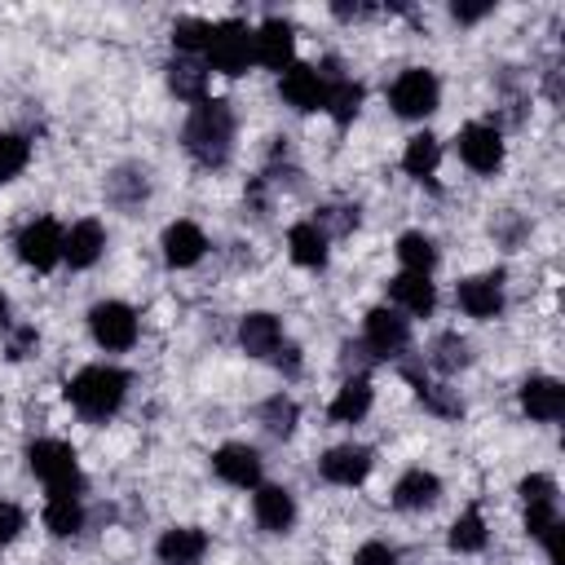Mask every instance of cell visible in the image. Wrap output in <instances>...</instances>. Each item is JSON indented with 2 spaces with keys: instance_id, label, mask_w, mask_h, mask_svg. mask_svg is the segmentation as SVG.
Instances as JSON below:
<instances>
[{
  "instance_id": "obj_1",
  "label": "cell",
  "mask_w": 565,
  "mask_h": 565,
  "mask_svg": "<svg viewBox=\"0 0 565 565\" xmlns=\"http://www.w3.org/2000/svg\"><path fill=\"white\" fill-rule=\"evenodd\" d=\"M234 110L225 97H203L194 102V110L185 115V128H181V146L190 150L194 163L203 168H225L230 154H234Z\"/></svg>"
},
{
  "instance_id": "obj_2",
  "label": "cell",
  "mask_w": 565,
  "mask_h": 565,
  "mask_svg": "<svg viewBox=\"0 0 565 565\" xmlns=\"http://www.w3.org/2000/svg\"><path fill=\"white\" fill-rule=\"evenodd\" d=\"M128 384H132V375H128L124 366L93 362V366H79V371L66 380V402H71L88 424H106V419L124 406Z\"/></svg>"
},
{
  "instance_id": "obj_3",
  "label": "cell",
  "mask_w": 565,
  "mask_h": 565,
  "mask_svg": "<svg viewBox=\"0 0 565 565\" xmlns=\"http://www.w3.org/2000/svg\"><path fill=\"white\" fill-rule=\"evenodd\" d=\"M26 468L49 486V494H71V499H79V490H84V472H79V459H75V446H71V441L35 437V441L26 446Z\"/></svg>"
},
{
  "instance_id": "obj_4",
  "label": "cell",
  "mask_w": 565,
  "mask_h": 565,
  "mask_svg": "<svg viewBox=\"0 0 565 565\" xmlns=\"http://www.w3.org/2000/svg\"><path fill=\"white\" fill-rule=\"evenodd\" d=\"M256 62V49H252V26L243 18H225V22H212V40L203 49V66L216 71V75H243L247 66Z\"/></svg>"
},
{
  "instance_id": "obj_5",
  "label": "cell",
  "mask_w": 565,
  "mask_h": 565,
  "mask_svg": "<svg viewBox=\"0 0 565 565\" xmlns=\"http://www.w3.org/2000/svg\"><path fill=\"white\" fill-rule=\"evenodd\" d=\"M388 106L402 119H428L441 106V84L428 66H406L393 84H388Z\"/></svg>"
},
{
  "instance_id": "obj_6",
  "label": "cell",
  "mask_w": 565,
  "mask_h": 565,
  "mask_svg": "<svg viewBox=\"0 0 565 565\" xmlns=\"http://www.w3.org/2000/svg\"><path fill=\"white\" fill-rule=\"evenodd\" d=\"M137 331H141L137 309L124 305V300H97V305L88 309V335H93V344L106 349V353H128V349L137 344Z\"/></svg>"
},
{
  "instance_id": "obj_7",
  "label": "cell",
  "mask_w": 565,
  "mask_h": 565,
  "mask_svg": "<svg viewBox=\"0 0 565 565\" xmlns=\"http://www.w3.org/2000/svg\"><path fill=\"white\" fill-rule=\"evenodd\" d=\"M62 243H66V230L53 221V216H35V221H26L22 230H18V260L26 265V269H35V274H49V269H57L62 265Z\"/></svg>"
},
{
  "instance_id": "obj_8",
  "label": "cell",
  "mask_w": 565,
  "mask_h": 565,
  "mask_svg": "<svg viewBox=\"0 0 565 565\" xmlns=\"http://www.w3.org/2000/svg\"><path fill=\"white\" fill-rule=\"evenodd\" d=\"M362 344L371 358H402L411 344V318L393 305H375L362 318Z\"/></svg>"
},
{
  "instance_id": "obj_9",
  "label": "cell",
  "mask_w": 565,
  "mask_h": 565,
  "mask_svg": "<svg viewBox=\"0 0 565 565\" xmlns=\"http://www.w3.org/2000/svg\"><path fill=\"white\" fill-rule=\"evenodd\" d=\"M455 150H459V159H463L472 172H481V177H494V172L503 168V132H499L494 124H481V119L463 124L459 137H455Z\"/></svg>"
},
{
  "instance_id": "obj_10",
  "label": "cell",
  "mask_w": 565,
  "mask_h": 565,
  "mask_svg": "<svg viewBox=\"0 0 565 565\" xmlns=\"http://www.w3.org/2000/svg\"><path fill=\"white\" fill-rule=\"evenodd\" d=\"M212 472H216L225 486H234V490H256L260 477H265V459H260V450L247 446V441H225V446L212 450Z\"/></svg>"
},
{
  "instance_id": "obj_11",
  "label": "cell",
  "mask_w": 565,
  "mask_h": 565,
  "mask_svg": "<svg viewBox=\"0 0 565 565\" xmlns=\"http://www.w3.org/2000/svg\"><path fill=\"white\" fill-rule=\"evenodd\" d=\"M371 468H375V455H371V446H358V441L331 446L318 459V477L331 486H362L371 477Z\"/></svg>"
},
{
  "instance_id": "obj_12",
  "label": "cell",
  "mask_w": 565,
  "mask_h": 565,
  "mask_svg": "<svg viewBox=\"0 0 565 565\" xmlns=\"http://www.w3.org/2000/svg\"><path fill=\"white\" fill-rule=\"evenodd\" d=\"M252 49H256V62L269 66V71H287L296 62V26L287 18H265L256 31H252Z\"/></svg>"
},
{
  "instance_id": "obj_13",
  "label": "cell",
  "mask_w": 565,
  "mask_h": 565,
  "mask_svg": "<svg viewBox=\"0 0 565 565\" xmlns=\"http://www.w3.org/2000/svg\"><path fill=\"white\" fill-rule=\"evenodd\" d=\"M278 93H282V102L291 106V110H322L327 106V79L318 75V66H309V62H291L282 75H278Z\"/></svg>"
},
{
  "instance_id": "obj_14",
  "label": "cell",
  "mask_w": 565,
  "mask_h": 565,
  "mask_svg": "<svg viewBox=\"0 0 565 565\" xmlns=\"http://www.w3.org/2000/svg\"><path fill=\"white\" fill-rule=\"evenodd\" d=\"M455 300L468 318L486 322V318H499L503 313V278L499 274H472L455 287Z\"/></svg>"
},
{
  "instance_id": "obj_15",
  "label": "cell",
  "mask_w": 565,
  "mask_h": 565,
  "mask_svg": "<svg viewBox=\"0 0 565 565\" xmlns=\"http://www.w3.org/2000/svg\"><path fill=\"white\" fill-rule=\"evenodd\" d=\"M252 516H256V525L260 530H269V534H287L291 525H296V494L287 490V486H256L252 490Z\"/></svg>"
},
{
  "instance_id": "obj_16",
  "label": "cell",
  "mask_w": 565,
  "mask_h": 565,
  "mask_svg": "<svg viewBox=\"0 0 565 565\" xmlns=\"http://www.w3.org/2000/svg\"><path fill=\"white\" fill-rule=\"evenodd\" d=\"M521 411L539 424H556L565 415V384L556 375H530L521 384Z\"/></svg>"
},
{
  "instance_id": "obj_17",
  "label": "cell",
  "mask_w": 565,
  "mask_h": 565,
  "mask_svg": "<svg viewBox=\"0 0 565 565\" xmlns=\"http://www.w3.org/2000/svg\"><path fill=\"white\" fill-rule=\"evenodd\" d=\"M102 252H106V230H102V221L84 216V221H75V225L66 230L62 265H71V269H93V265L102 260Z\"/></svg>"
},
{
  "instance_id": "obj_18",
  "label": "cell",
  "mask_w": 565,
  "mask_h": 565,
  "mask_svg": "<svg viewBox=\"0 0 565 565\" xmlns=\"http://www.w3.org/2000/svg\"><path fill=\"white\" fill-rule=\"evenodd\" d=\"M388 300H393V309H402L411 318H428L437 309V287H433L428 274H406L402 269V274L388 278Z\"/></svg>"
},
{
  "instance_id": "obj_19",
  "label": "cell",
  "mask_w": 565,
  "mask_h": 565,
  "mask_svg": "<svg viewBox=\"0 0 565 565\" xmlns=\"http://www.w3.org/2000/svg\"><path fill=\"white\" fill-rule=\"evenodd\" d=\"M154 556H159V565H203V556H207V534H203L199 525H172V530L159 534Z\"/></svg>"
},
{
  "instance_id": "obj_20",
  "label": "cell",
  "mask_w": 565,
  "mask_h": 565,
  "mask_svg": "<svg viewBox=\"0 0 565 565\" xmlns=\"http://www.w3.org/2000/svg\"><path fill=\"white\" fill-rule=\"evenodd\" d=\"M159 247H163V260H168L172 269H190V265L203 260V252H207V234H203L194 221H172V225L163 230Z\"/></svg>"
},
{
  "instance_id": "obj_21",
  "label": "cell",
  "mask_w": 565,
  "mask_h": 565,
  "mask_svg": "<svg viewBox=\"0 0 565 565\" xmlns=\"http://www.w3.org/2000/svg\"><path fill=\"white\" fill-rule=\"evenodd\" d=\"M238 344L247 358H274L282 349V322L265 309H252L238 318Z\"/></svg>"
},
{
  "instance_id": "obj_22",
  "label": "cell",
  "mask_w": 565,
  "mask_h": 565,
  "mask_svg": "<svg viewBox=\"0 0 565 565\" xmlns=\"http://www.w3.org/2000/svg\"><path fill=\"white\" fill-rule=\"evenodd\" d=\"M437 499H441V477L428 468H406L393 481V508H402V512H424Z\"/></svg>"
},
{
  "instance_id": "obj_23",
  "label": "cell",
  "mask_w": 565,
  "mask_h": 565,
  "mask_svg": "<svg viewBox=\"0 0 565 565\" xmlns=\"http://www.w3.org/2000/svg\"><path fill=\"white\" fill-rule=\"evenodd\" d=\"M371 402H375L371 380H366V375H344V384L335 388L327 415H331V424H358V419L371 411Z\"/></svg>"
},
{
  "instance_id": "obj_24",
  "label": "cell",
  "mask_w": 565,
  "mask_h": 565,
  "mask_svg": "<svg viewBox=\"0 0 565 565\" xmlns=\"http://www.w3.org/2000/svg\"><path fill=\"white\" fill-rule=\"evenodd\" d=\"M287 252H291L296 265H305V269H322L327 256H331V238L318 230V221H296V225L287 230Z\"/></svg>"
},
{
  "instance_id": "obj_25",
  "label": "cell",
  "mask_w": 565,
  "mask_h": 565,
  "mask_svg": "<svg viewBox=\"0 0 565 565\" xmlns=\"http://www.w3.org/2000/svg\"><path fill=\"white\" fill-rule=\"evenodd\" d=\"M362 84L358 79H349V75H327V115L344 128V124H353L358 119V110H362Z\"/></svg>"
},
{
  "instance_id": "obj_26",
  "label": "cell",
  "mask_w": 565,
  "mask_h": 565,
  "mask_svg": "<svg viewBox=\"0 0 565 565\" xmlns=\"http://www.w3.org/2000/svg\"><path fill=\"white\" fill-rule=\"evenodd\" d=\"M168 88L181 97V102H203L207 97V66L194 62V57H172L168 62Z\"/></svg>"
},
{
  "instance_id": "obj_27",
  "label": "cell",
  "mask_w": 565,
  "mask_h": 565,
  "mask_svg": "<svg viewBox=\"0 0 565 565\" xmlns=\"http://www.w3.org/2000/svg\"><path fill=\"white\" fill-rule=\"evenodd\" d=\"M393 252H397V260H402V269H406V274H428V278H433L437 256H441V252H437V243H433L424 230H406V234L397 238V247H393Z\"/></svg>"
},
{
  "instance_id": "obj_28",
  "label": "cell",
  "mask_w": 565,
  "mask_h": 565,
  "mask_svg": "<svg viewBox=\"0 0 565 565\" xmlns=\"http://www.w3.org/2000/svg\"><path fill=\"white\" fill-rule=\"evenodd\" d=\"M437 163H441V141H437L433 132H415V137L406 141V150H402V168H406V177H415V181H433Z\"/></svg>"
},
{
  "instance_id": "obj_29",
  "label": "cell",
  "mask_w": 565,
  "mask_h": 565,
  "mask_svg": "<svg viewBox=\"0 0 565 565\" xmlns=\"http://www.w3.org/2000/svg\"><path fill=\"white\" fill-rule=\"evenodd\" d=\"M44 530H49L53 539L79 534V530H84V503L71 499V494H49V503H44Z\"/></svg>"
},
{
  "instance_id": "obj_30",
  "label": "cell",
  "mask_w": 565,
  "mask_h": 565,
  "mask_svg": "<svg viewBox=\"0 0 565 565\" xmlns=\"http://www.w3.org/2000/svg\"><path fill=\"white\" fill-rule=\"evenodd\" d=\"M486 539H490V530H486L481 508H463V512L455 516L450 534H446V547H450V552H459V556H468V552H481V547H486Z\"/></svg>"
},
{
  "instance_id": "obj_31",
  "label": "cell",
  "mask_w": 565,
  "mask_h": 565,
  "mask_svg": "<svg viewBox=\"0 0 565 565\" xmlns=\"http://www.w3.org/2000/svg\"><path fill=\"white\" fill-rule=\"evenodd\" d=\"M406 380H411V388H415V397L433 411V415H441V419H455V415H463V402L446 388V384H433L428 375H419L415 366H406Z\"/></svg>"
},
{
  "instance_id": "obj_32",
  "label": "cell",
  "mask_w": 565,
  "mask_h": 565,
  "mask_svg": "<svg viewBox=\"0 0 565 565\" xmlns=\"http://www.w3.org/2000/svg\"><path fill=\"white\" fill-rule=\"evenodd\" d=\"M468 362H472V353H468V340H463L459 331H441V335L433 340V349H428V366L441 371V375H455V371H463Z\"/></svg>"
},
{
  "instance_id": "obj_33",
  "label": "cell",
  "mask_w": 565,
  "mask_h": 565,
  "mask_svg": "<svg viewBox=\"0 0 565 565\" xmlns=\"http://www.w3.org/2000/svg\"><path fill=\"white\" fill-rule=\"evenodd\" d=\"M260 424H265V433H274V437H291L296 433V419H300V406H296V397H287V393H274V397H265L260 402Z\"/></svg>"
},
{
  "instance_id": "obj_34",
  "label": "cell",
  "mask_w": 565,
  "mask_h": 565,
  "mask_svg": "<svg viewBox=\"0 0 565 565\" xmlns=\"http://www.w3.org/2000/svg\"><path fill=\"white\" fill-rule=\"evenodd\" d=\"M106 194H110V203L115 207H141L146 203V194H150V181H146V172H137V168H119L115 177H110V185H106Z\"/></svg>"
},
{
  "instance_id": "obj_35",
  "label": "cell",
  "mask_w": 565,
  "mask_h": 565,
  "mask_svg": "<svg viewBox=\"0 0 565 565\" xmlns=\"http://www.w3.org/2000/svg\"><path fill=\"white\" fill-rule=\"evenodd\" d=\"M207 40H212V22H207V18H177V22H172V49H177L181 57L203 53Z\"/></svg>"
},
{
  "instance_id": "obj_36",
  "label": "cell",
  "mask_w": 565,
  "mask_h": 565,
  "mask_svg": "<svg viewBox=\"0 0 565 565\" xmlns=\"http://www.w3.org/2000/svg\"><path fill=\"white\" fill-rule=\"evenodd\" d=\"M31 163V141L22 132H0V185L22 177Z\"/></svg>"
},
{
  "instance_id": "obj_37",
  "label": "cell",
  "mask_w": 565,
  "mask_h": 565,
  "mask_svg": "<svg viewBox=\"0 0 565 565\" xmlns=\"http://www.w3.org/2000/svg\"><path fill=\"white\" fill-rule=\"evenodd\" d=\"M556 525H561L556 503H525V534H530V539H543V534L556 530Z\"/></svg>"
},
{
  "instance_id": "obj_38",
  "label": "cell",
  "mask_w": 565,
  "mask_h": 565,
  "mask_svg": "<svg viewBox=\"0 0 565 565\" xmlns=\"http://www.w3.org/2000/svg\"><path fill=\"white\" fill-rule=\"evenodd\" d=\"M521 503H556V481L547 477V472H530V477H521Z\"/></svg>"
},
{
  "instance_id": "obj_39",
  "label": "cell",
  "mask_w": 565,
  "mask_h": 565,
  "mask_svg": "<svg viewBox=\"0 0 565 565\" xmlns=\"http://www.w3.org/2000/svg\"><path fill=\"white\" fill-rule=\"evenodd\" d=\"M353 565H397V552H393L384 539H366V543L353 552Z\"/></svg>"
},
{
  "instance_id": "obj_40",
  "label": "cell",
  "mask_w": 565,
  "mask_h": 565,
  "mask_svg": "<svg viewBox=\"0 0 565 565\" xmlns=\"http://www.w3.org/2000/svg\"><path fill=\"white\" fill-rule=\"evenodd\" d=\"M22 530H26V512H22L18 503L0 499V547H4V543H13Z\"/></svg>"
},
{
  "instance_id": "obj_41",
  "label": "cell",
  "mask_w": 565,
  "mask_h": 565,
  "mask_svg": "<svg viewBox=\"0 0 565 565\" xmlns=\"http://www.w3.org/2000/svg\"><path fill=\"white\" fill-rule=\"evenodd\" d=\"M486 13H494V4H490V0H486V4H459V0L450 4V18H455V22H481Z\"/></svg>"
},
{
  "instance_id": "obj_42",
  "label": "cell",
  "mask_w": 565,
  "mask_h": 565,
  "mask_svg": "<svg viewBox=\"0 0 565 565\" xmlns=\"http://www.w3.org/2000/svg\"><path fill=\"white\" fill-rule=\"evenodd\" d=\"M35 340H40V335H35V327H18V335L9 340V358H22V353H26Z\"/></svg>"
},
{
  "instance_id": "obj_43",
  "label": "cell",
  "mask_w": 565,
  "mask_h": 565,
  "mask_svg": "<svg viewBox=\"0 0 565 565\" xmlns=\"http://www.w3.org/2000/svg\"><path fill=\"white\" fill-rule=\"evenodd\" d=\"M274 362H278V366H282V371H287V375H296V371H300V349H296V344H287V340H282V349H278V353H274Z\"/></svg>"
},
{
  "instance_id": "obj_44",
  "label": "cell",
  "mask_w": 565,
  "mask_h": 565,
  "mask_svg": "<svg viewBox=\"0 0 565 565\" xmlns=\"http://www.w3.org/2000/svg\"><path fill=\"white\" fill-rule=\"evenodd\" d=\"M4 331H9V296L0 291V335H4Z\"/></svg>"
}]
</instances>
